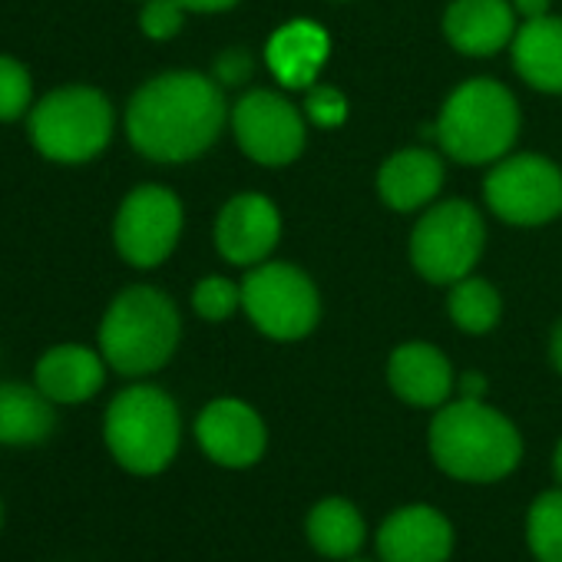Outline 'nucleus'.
Instances as JSON below:
<instances>
[{
  "instance_id": "f257e3e1",
  "label": "nucleus",
  "mask_w": 562,
  "mask_h": 562,
  "mask_svg": "<svg viewBox=\"0 0 562 562\" xmlns=\"http://www.w3.org/2000/svg\"><path fill=\"white\" fill-rule=\"evenodd\" d=\"M225 97L218 80L169 70L146 80L126 106L130 146L149 162H189L199 159L225 126Z\"/></svg>"
},
{
  "instance_id": "f03ea898",
  "label": "nucleus",
  "mask_w": 562,
  "mask_h": 562,
  "mask_svg": "<svg viewBox=\"0 0 562 562\" xmlns=\"http://www.w3.org/2000/svg\"><path fill=\"white\" fill-rule=\"evenodd\" d=\"M427 450L434 467L470 486H490L513 476L522 463L519 427L486 401H447L434 411L427 427Z\"/></svg>"
},
{
  "instance_id": "7ed1b4c3",
  "label": "nucleus",
  "mask_w": 562,
  "mask_h": 562,
  "mask_svg": "<svg viewBox=\"0 0 562 562\" xmlns=\"http://www.w3.org/2000/svg\"><path fill=\"white\" fill-rule=\"evenodd\" d=\"M179 338L182 322L176 302L162 289L130 285L106 305L97 348L110 371L139 381L172 361Z\"/></svg>"
},
{
  "instance_id": "20e7f679",
  "label": "nucleus",
  "mask_w": 562,
  "mask_h": 562,
  "mask_svg": "<svg viewBox=\"0 0 562 562\" xmlns=\"http://www.w3.org/2000/svg\"><path fill=\"white\" fill-rule=\"evenodd\" d=\"M103 440L116 467L133 476H159L182 447L179 404L156 384L123 387L103 414Z\"/></svg>"
},
{
  "instance_id": "39448f33",
  "label": "nucleus",
  "mask_w": 562,
  "mask_h": 562,
  "mask_svg": "<svg viewBox=\"0 0 562 562\" xmlns=\"http://www.w3.org/2000/svg\"><path fill=\"white\" fill-rule=\"evenodd\" d=\"M116 130L110 97L90 83H67L44 93L27 113V139L47 162L83 166L103 156Z\"/></svg>"
},
{
  "instance_id": "423d86ee",
  "label": "nucleus",
  "mask_w": 562,
  "mask_h": 562,
  "mask_svg": "<svg viewBox=\"0 0 562 562\" xmlns=\"http://www.w3.org/2000/svg\"><path fill=\"white\" fill-rule=\"evenodd\" d=\"M519 133L513 93L496 80H467L453 90L437 120V139L457 162L480 166L506 156Z\"/></svg>"
},
{
  "instance_id": "0eeeda50",
  "label": "nucleus",
  "mask_w": 562,
  "mask_h": 562,
  "mask_svg": "<svg viewBox=\"0 0 562 562\" xmlns=\"http://www.w3.org/2000/svg\"><path fill=\"white\" fill-rule=\"evenodd\" d=\"M241 308L251 325L274 341H299L312 335L322 315L312 278L302 268L281 261L258 265L245 274Z\"/></svg>"
},
{
  "instance_id": "6e6552de",
  "label": "nucleus",
  "mask_w": 562,
  "mask_h": 562,
  "mask_svg": "<svg viewBox=\"0 0 562 562\" xmlns=\"http://www.w3.org/2000/svg\"><path fill=\"white\" fill-rule=\"evenodd\" d=\"M483 235V218L470 202H443L430 209L411 235L414 268L434 285H453L480 261Z\"/></svg>"
},
{
  "instance_id": "1a4fd4ad",
  "label": "nucleus",
  "mask_w": 562,
  "mask_h": 562,
  "mask_svg": "<svg viewBox=\"0 0 562 562\" xmlns=\"http://www.w3.org/2000/svg\"><path fill=\"white\" fill-rule=\"evenodd\" d=\"M182 235V202L172 189L146 182L136 186L116 209L113 245L133 268L162 265Z\"/></svg>"
},
{
  "instance_id": "9d476101",
  "label": "nucleus",
  "mask_w": 562,
  "mask_h": 562,
  "mask_svg": "<svg viewBox=\"0 0 562 562\" xmlns=\"http://www.w3.org/2000/svg\"><path fill=\"white\" fill-rule=\"evenodd\" d=\"M486 202L509 225H542L562 212V172L542 156H513L486 176Z\"/></svg>"
},
{
  "instance_id": "9b49d317",
  "label": "nucleus",
  "mask_w": 562,
  "mask_h": 562,
  "mask_svg": "<svg viewBox=\"0 0 562 562\" xmlns=\"http://www.w3.org/2000/svg\"><path fill=\"white\" fill-rule=\"evenodd\" d=\"M232 130L241 153L258 166H289L305 149V123L299 110L271 90L245 93L232 110Z\"/></svg>"
},
{
  "instance_id": "f8f14e48",
  "label": "nucleus",
  "mask_w": 562,
  "mask_h": 562,
  "mask_svg": "<svg viewBox=\"0 0 562 562\" xmlns=\"http://www.w3.org/2000/svg\"><path fill=\"white\" fill-rule=\"evenodd\" d=\"M199 450L222 470H251L268 453V427L261 414L238 397H215L195 417Z\"/></svg>"
},
{
  "instance_id": "ddd939ff",
  "label": "nucleus",
  "mask_w": 562,
  "mask_h": 562,
  "mask_svg": "<svg viewBox=\"0 0 562 562\" xmlns=\"http://www.w3.org/2000/svg\"><path fill=\"white\" fill-rule=\"evenodd\" d=\"M457 552V526L434 503H404L374 529L378 562H450Z\"/></svg>"
},
{
  "instance_id": "4468645a",
  "label": "nucleus",
  "mask_w": 562,
  "mask_h": 562,
  "mask_svg": "<svg viewBox=\"0 0 562 562\" xmlns=\"http://www.w3.org/2000/svg\"><path fill=\"white\" fill-rule=\"evenodd\" d=\"M281 218L271 199L258 192L235 195L215 218V248L232 265H261L278 245Z\"/></svg>"
},
{
  "instance_id": "2eb2a0df",
  "label": "nucleus",
  "mask_w": 562,
  "mask_h": 562,
  "mask_svg": "<svg viewBox=\"0 0 562 562\" xmlns=\"http://www.w3.org/2000/svg\"><path fill=\"white\" fill-rule=\"evenodd\" d=\"M106 358L100 348L90 345H54L47 348L34 364V384L57 404V407H77L93 401L106 384Z\"/></svg>"
},
{
  "instance_id": "dca6fc26",
  "label": "nucleus",
  "mask_w": 562,
  "mask_h": 562,
  "mask_svg": "<svg viewBox=\"0 0 562 562\" xmlns=\"http://www.w3.org/2000/svg\"><path fill=\"white\" fill-rule=\"evenodd\" d=\"M387 384L394 397L420 411L443 407L457 391V378L447 355L427 341H411L394 348L387 361Z\"/></svg>"
},
{
  "instance_id": "f3484780",
  "label": "nucleus",
  "mask_w": 562,
  "mask_h": 562,
  "mask_svg": "<svg viewBox=\"0 0 562 562\" xmlns=\"http://www.w3.org/2000/svg\"><path fill=\"white\" fill-rule=\"evenodd\" d=\"M305 542L328 562L358 559L371 542V526L361 506L348 496H322L305 513Z\"/></svg>"
},
{
  "instance_id": "a211bd4d",
  "label": "nucleus",
  "mask_w": 562,
  "mask_h": 562,
  "mask_svg": "<svg viewBox=\"0 0 562 562\" xmlns=\"http://www.w3.org/2000/svg\"><path fill=\"white\" fill-rule=\"evenodd\" d=\"M447 41L467 57H490L516 37L513 8L506 0H453L443 18Z\"/></svg>"
},
{
  "instance_id": "6ab92c4d",
  "label": "nucleus",
  "mask_w": 562,
  "mask_h": 562,
  "mask_svg": "<svg viewBox=\"0 0 562 562\" xmlns=\"http://www.w3.org/2000/svg\"><path fill=\"white\" fill-rule=\"evenodd\" d=\"M57 430V404L24 381L0 384V447H37Z\"/></svg>"
},
{
  "instance_id": "aec40b11",
  "label": "nucleus",
  "mask_w": 562,
  "mask_h": 562,
  "mask_svg": "<svg viewBox=\"0 0 562 562\" xmlns=\"http://www.w3.org/2000/svg\"><path fill=\"white\" fill-rule=\"evenodd\" d=\"M268 67L285 87H312L328 60V34L312 21L285 24L268 41Z\"/></svg>"
},
{
  "instance_id": "412c9836",
  "label": "nucleus",
  "mask_w": 562,
  "mask_h": 562,
  "mask_svg": "<svg viewBox=\"0 0 562 562\" xmlns=\"http://www.w3.org/2000/svg\"><path fill=\"white\" fill-rule=\"evenodd\" d=\"M443 186V162L427 149L394 153L378 172L381 199L397 212H414L430 202Z\"/></svg>"
},
{
  "instance_id": "4be33fe9",
  "label": "nucleus",
  "mask_w": 562,
  "mask_h": 562,
  "mask_svg": "<svg viewBox=\"0 0 562 562\" xmlns=\"http://www.w3.org/2000/svg\"><path fill=\"white\" fill-rule=\"evenodd\" d=\"M513 64L529 87L562 93V21L549 14L526 21L513 37Z\"/></svg>"
},
{
  "instance_id": "5701e85b",
  "label": "nucleus",
  "mask_w": 562,
  "mask_h": 562,
  "mask_svg": "<svg viewBox=\"0 0 562 562\" xmlns=\"http://www.w3.org/2000/svg\"><path fill=\"white\" fill-rule=\"evenodd\" d=\"M522 542L532 562H562V486L532 496L522 516Z\"/></svg>"
},
{
  "instance_id": "b1692460",
  "label": "nucleus",
  "mask_w": 562,
  "mask_h": 562,
  "mask_svg": "<svg viewBox=\"0 0 562 562\" xmlns=\"http://www.w3.org/2000/svg\"><path fill=\"white\" fill-rule=\"evenodd\" d=\"M447 312L453 318V325L467 335H486L496 328L499 315H503V302L496 295V289L483 278H460L453 281V292L447 299Z\"/></svg>"
},
{
  "instance_id": "393cba45",
  "label": "nucleus",
  "mask_w": 562,
  "mask_h": 562,
  "mask_svg": "<svg viewBox=\"0 0 562 562\" xmlns=\"http://www.w3.org/2000/svg\"><path fill=\"white\" fill-rule=\"evenodd\" d=\"M34 103V77L27 64L11 54H0V123L27 120Z\"/></svg>"
},
{
  "instance_id": "a878e982",
  "label": "nucleus",
  "mask_w": 562,
  "mask_h": 562,
  "mask_svg": "<svg viewBox=\"0 0 562 562\" xmlns=\"http://www.w3.org/2000/svg\"><path fill=\"white\" fill-rule=\"evenodd\" d=\"M238 305H241V285H235V281L222 274L202 278L192 292V308L202 322H225L238 312Z\"/></svg>"
},
{
  "instance_id": "bb28decb",
  "label": "nucleus",
  "mask_w": 562,
  "mask_h": 562,
  "mask_svg": "<svg viewBox=\"0 0 562 562\" xmlns=\"http://www.w3.org/2000/svg\"><path fill=\"white\" fill-rule=\"evenodd\" d=\"M182 18H186V8L179 4V0H146L143 11H139V31L149 41L162 44L182 31Z\"/></svg>"
},
{
  "instance_id": "cd10ccee",
  "label": "nucleus",
  "mask_w": 562,
  "mask_h": 562,
  "mask_svg": "<svg viewBox=\"0 0 562 562\" xmlns=\"http://www.w3.org/2000/svg\"><path fill=\"white\" fill-rule=\"evenodd\" d=\"M308 116L322 126H338L348 116V103L338 90L331 87H318L308 93Z\"/></svg>"
},
{
  "instance_id": "c85d7f7f",
  "label": "nucleus",
  "mask_w": 562,
  "mask_h": 562,
  "mask_svg": "<svg viewBox=\"0 0 562 562\" xmlns=\"http://www.w3.org/2000/svg\"><path fill=\"white\" fill-rule=\"evenodd\" d=\"M251 77V57L245 50H228L215 60V80L222 87H238Z\"/></svg>"
},
{
  "instance_id": "c756f323",
  "label": "nucleus",
  "mask_w": 562,
  "mask_h": 562,
  "mask_svg": "<svg viewBox=\"0 0 562 562\" xmlns=\"http://www.w3.org/2000/svg\"><path fill=\"white\" fill-rule=\"evenodd\" d=\"M457 397H467V401H486V378L476 374V371H467L457 378Z\"/></svg>"
},
{
  "instance_id": "7c9ffc66",
  "label": "nucleus",
  "mask_w": 562,
  "mask_h": 562,
  "mask_svg": "<svg viewBox=\"0 0 562 562\" xmlns=\"http://www.w3.org/2000/svg\"><path fill=\"white\" fill-rule=\"evenodd\" d=\"M186 11H195V14H218V11H228L238 0H179Z\"/></svg>"
},
{
  "instance_id": "2f4dec72",
  "label": "nucleus",
  "mask_w": 562,
  "mask_h": 562,
  "mask_svg": "<svg viewBox=\"0 0 562 562\" xmlns=\"http://www.w3.org/2000/svg\"><path fill=\"white\" fill-rule=\"evenodd\" d=\"M513 11L522 14L526 21H536L549 14V0H513Z\"/></svg>"
},
{
  "instance_id": "473e14b6",
  "label": "nucleus",
  "mask_w": 562,
  "mask_h": 562,
  "mask_svg": "<svg viewBox=\"0 0 562 562\" xmlns=\"http://www.w3.org/2000/svg\"><path fill=\"white\" fill-rule=\"evenodd\" d=\"M549 361H552V368L562 374V325L552 331V341H549Z\"/></svg>"
},
{
  "instance_id": "72a5a7b5",
  "label": "nucleus",
  "mask_w": 562,
  "mask_h": 562,
  "mask_svg": "<svg viewBox=\"0 0 562 562\" xmlns=\"http://www.w3.org/2000/svg\"><path fill=\"white\" fill-rule=\"evenodd\" d=\"M549 467H552V480L562 486V437H559V443H555V450H552V463H549Z\"/></svg>"
},
{
  "instance_id": "f704fd0d",
  "label": "nucleus",
  "mask_w": 562,
  "mask_h": 562,
  "mask_svg": "<svg viewBox=\"0 0 562 562\" xmlns=\"http://www.w3.org/2000/svg\"><path fill=\"white\" fill-rule=\"evenodd\" d=\"M348 562H378V559H364V555H358V559H348Z\"/></svg>"
},
{
  "instance_id": "c9c22d12",
  "label": "nucleus",
  "mask_w": 562,
  "mask_h": 562,
  "mask_svg": "<svg viewBox=\"0 0 562 562\" xmlns=\"http://www.w3.org/2000/svg\"><path fill=\"white\" fill-rule=\"evenodd\" d=\"M0 522H4V503H0Z\"/></svg>"
}]
</instances>
